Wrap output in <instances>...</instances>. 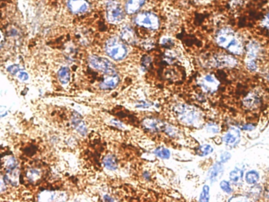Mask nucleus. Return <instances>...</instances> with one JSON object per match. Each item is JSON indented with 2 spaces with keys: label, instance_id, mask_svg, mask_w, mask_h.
Wrapping results in <instances>:
<instances>
[{
  "label": "nucleus",
  "instance_id": "nucleus-1",
  "mask_svg": "<svg viewBox=\"0 0 269 202\" xmlns=\"http://www.w3.org/2000/svg\"><path fill=\"white\" fill-rule=\"evenodd\" d=\"M216 42L219 46L226 49L232 54L239 55L243 52V46L241 41L230 28L221 29L216 36Z\"/></svg>",
  "mask_w": 269,
  "mask_h": 202
},
{
  "label": "nucleus",
  "instance_id": "nucleus-2",
  "mask_svg": "<svg viewBox=\"0 0 269 202\" xmlns=\"http://www.w3.org/2000/svg\"><path fill=\"white\" fill-rule=\"evenodd\" d=\"M175 112L178 119L187 125L195 126L202 121V113L193 106L179 104L175 106Z\"/></svg>",
  "mask_w": 269,
  "mask_h": 202
},
{
  "label": "nucleus",
  "instance_id": "nucleus-3",
  "mask_svg": "<svg viewBox=\"0 0 269 202\" xmlns=\"http://www.w3.org/2000/svg\"><path fill=\"white\" fill-rule=\"evenodd\" d=\"M105 51L110 58L115 61H123L128 54V49L123 41L117 37H112L105 43Z\"/></svg>",
  "mask_w": 269,
  "mask_h": 202
},
{
  "label": "nucleus",
  "instance_id": "nucleus-4",
  "mask_svg": "<svg viewBox=\"0 0 269 202\" xmlns=\"http://www.w3.org/2000/svg\"><path fill=\"white\" fill-rule=\"evenodd\" d=\"M107 18L112 24H119L125 18L122 5L116 0H111L106 5Z\"/></svg>",
  "mask_w": 269,
  "mask_h": 202
},
{
  "label": "nucleus",
  "instance_id": "nucleus-5",
  "mask_svg": "<svg viewBox=\"0 0 269 202\" xmlns=\"http://www.w3.org/2000/svg\"><path fill=\"white\" fill-rule=\"evenodd\" d=\"M134 22L137 25L149 29L156 30L160 26V20L154 13L144 12L139 13L134 18Z\"/></svg>",
  "mask_w": 269,
  "mask_h": 202
},
{
  "label": "nucleus",
  "instance_id": "nucleus-6",
  "mask_svg": "<svg viewBox=\"0 0 269 202\" xmlns=\"http://www.w3.org/2000/svg\"><path fill=\"white\" fill-rule=\"evenodd\" d=\"M89 62L93 69L104 72L105 74L115 73V65L107 58L93 55L89 58Z\"/></svg>",
  "mask_w": 269,
  "mask_h": 202
},
{
  "label": "nucleus",
  "instance_id": "nucleus-7",
  "mask_svg": "<svg viewBox=\"0 0 269 202\" xmlns=\"http://www.w3.org/2000/svg\"><path fill=\"white\" fill-rule=\"evenodd\" d=\"M67 200V194L62 191H45L38 195L40 202H65Z\"/></svg>",
  "mask_w": 269,
  "mask_h": 202
},
{
  "label": "nucleus",
  "instance_id": "nucleus-8",
  "mask_svg": "<svg viewBox=\"0 0 269 202\" xmlns=\"http://www.w3.org/2000/svg\"><path fill=\"white\" fill-rule=\"evenodd\" d=\"M200 87L206 93H213L219 87V83L213 75L207 74L200 79Z\"/></svg>",
  "mask_w": 269,
  "mask_h": 202
},
{
  "label": "nucleus",
  "instance_id": "nucleus-9",
  "mask_svg": "<svg viewBox=\"0 0 269 202\" xmlns=\"http://www.w3.org/2000/svg\"><path fill=\"white\" fill-rule=\"evenodd\" d=\"M213 62L214 65L218 68H226V67L232 68L238 63L235 58H233L232 56L224 54L215 56L213 58Z\"/></svg>",
  "mask_w": 269,
  "mask_h": 202
},
{
  "label": "nucleus",
  "instance_id": "nucleus-10",
  "mask_svg": "<svg viewBox=\"0 0 269 202\" xmlns=\"http://www.w3.org/2000/svg\"><path fill=\"white\" fill-rule=\"evenodd\" d=\"M144 126L148 129V130L152 131V132H158L161 131H166L167 126L165 123L158 120V119L148 118L145 119L143 121Z\"/></svg>",
  "mask_w": 269,
  "mask_h": 202
},
{
  "label": "nucleus",
  "instance_id": "nucleus-11",
  "mask_svg": "<svg viewBox=\"0 0 269 202\" xmlns=\"http://www.w3.org/2000/svg\"><path fill=\"white\" fill-rule=\"evenodd\" d=\"M68 7L74 13H85L89 9V4L86 0H69Z\"/></svg>",
  "mask_w": 269,
  "mask_h": 202
},
{
  "label": "nucleus",
  "instance_id": "nucleus-12",
  "mask_svg": "<svg viewBox=\"0 0 269 202\" xmlns=\"http://www.w3.org/2000/svg\"><path fill=\"white\" fill-rule=\"evenodd\" d=\"M119 76L116 73H112V74H108V76L104 79L100 84V87L103 90H111L114 89L117 87L119 84Z\"/></svg>",
  "mask_w": 269,
  "mask_h": 202
},
{
  "label": "nucleus",
  "instance_id": "nucleus-13",
  "mask_svg": "<svg viewBox=\"0 0 269 202\" xmlns=\"http://www.w3.org/2000/svg\"><path fill=\"white\" fill-rule=\"evenodd\" d=\"M241 138V133L238 128H231L223 136V142L229 146L237 144Z\"/></svg>",
  "mask_w": 269,
  "mask_h": 202
},
{
  "label": "nucleus",
  "instance_id": "nucleus-14",
  "mask_svg": "<svg viewBox=\"0 0 269 202\" xmlns=\"http://www.w3.org/2000/svg\"><path fill=\"white\" fill-rule=\"evenodd\" d=\"M73 126L78 131L81 135L85 136L87 133V128H86V124L84 122L82 116L79 115L78 113H75L72 116Z\"/></svg>",
  "mask_w": 269,
  "mask_h": 202
},
{
  "label": "nucleus",
  "instance_id": "nucleus-15",
  "mask_svg": "<svg viewBox=\"0 0 269 202\" xmlns=\"http://www.w3.org/2000/svg\"><path fill=\"white\" fill-rule=\"evenodd\" d=\"M223 164L220 163V162L215 163L208 171V180L212 183L217 181L218 179L220 177L221 174L223 173Z\"/></svg>",
  "mask_w": 269,
  "mask_h": 202
},
{
  "label": "nucleus",
  "instance_id": "nucleus-16",
  "mask_svg": "<svg viewBox=\"0 0 269 202\" xmlns=\"http://www.w3.org/2000/svg\"><path fill=\"white\" fill-rule=\"evenodd\" d=\"M121 37L123 41L129 44H134L137 42L134 30L130 26H124L121 31Z\"/></svg>",
  "mask_w": 269,
  "mask_h": 202
},
{
  "label": "nucleus",
  "instance_id": "nucleus-17",
  "mask_svg": "<svg viewBox=\"0 0 269 202\" xmlns=\"http://www.w3.org/2000/svg\"><path fill=\"white\" fill-rule=\"evenodd\" d=\"M145 0H129L126 4V11L129 14H134L143 6Z\"/></svg>",
  "mask_w": 269,
  "mask_h": 202
},
{
  "label": "nucleus",
  "instance_id": "nucleus-18",
  "mask_svg": "<svg viewBox=\"0 0 269 202\" xmlns=\"http://www.w3.org/2000/svg\"><path fill=\"white\" fill-rule=\"evenodd\" d=\"M1 167L5 172L13 170V169H17L18 164L16 160L13 156H6L2 158L1 160Z\"/></svg>",
  "mask_w": 269,
  "mask_h": 202
},
{
  "label": "nucleus",
  "instance_id": "nucleus-19",
  "mask_svg": "<svg viewBox=\"0 0 269 202\" xmlns=\"http://www.w3.org/2000/svg\"><path fill=\"white\" fill-rule=\"evenodd\" d=\"M260 53V46L255 42L249 43L247 46L246 60H256Z\"/></svg>",
  "mask_w": 269,
  "mask_h": 202
},
{
  "label": "nucleus",
  "instance_id": "nucleus-20",
  "mask_svg": "<svg viewBox=\"0 0 269 202\" xmlns=\"http://www.w3.org/2000/svg\"><path fill=\"white\" fill-rule=\"evenodd\" d=\"M42 176H43L42 171L38 168L30 169L26 173L27 179L30 183H38L42 178Z\"/></svg>",
  "mask_w": 269,
  "mask_h": 202
},
{
  "label": "nucleus",
  "instance_id": "nucleus-21",
  "mask_svg": "<svg viewBox=\"0 0 269 202\" xmlns=\"http://www.w3.org/2000/svg\"><path fill=\"white\" fill-rule=\"evenodd\" d=\"M58 77L63 85H67L71 80V71L67 67H62L58 72Z\"/></svg>",
  "mask_w": 269,
  "mask_h": 202
},
{
  "label": "nucleus",
  "instance_id": "nucleus-22",
  "mask_svg": "<svg viewBox=\"0 0 269 202\" xmlns=\"http://www.w3.org/2000/svg\"><path fill=\"white\" fill-rule=\"evenodd\" d=\"M104 167L108 170H116L118 169V163L116 158L113 155H108L104 158L103 161Z\"/></svg>",
  "mask_w": 269,
  "mask_h": 202
},
{
  "label": "nucleus",
  "instance_id": "nucleus-23",
  "mask_svg": "<svg viewBox=\"0 0 269 202\" xmlns=\"http://www.w3.org/2000/svg\"><path fill=\"white\" fill-rule=\"evenodd\" d=\"M259 179H260V175H259V173L256 171H249L245 174V182L248 184H250V185L256 184L259 181Z\"/></svg>",
  "mask_w": 269,
  "mask_h": 202
},
{
  "label": "nucleus",
  "instance_id": "nucleus-24",
  "mask_svg": "<svg viewBox=\"0 0 269 202\" xmlns=\"http://www.w3.org/2000/svg\"><path fill=\"white\" fill-rule=\"evenodd\" d=\"M242 176H243L242 171L239 170V169H234L229 174V178L232 183L238 184L242 178Z\"/></svg>",
  "mask_w": 269,
  "mask_h": 202
},
{
  "label": "nucleus",
  "instance_id": "nucleus-25",
  "mask_svg": "<svg viewBox=\"0 0 269 202\" xmlns=\"http://www.w3.org/2000/svg\"><path fill=\"white\" fill-rule=\"evenodd\" d=\"M154 154H156L158 158L161 159H169L171 157V152L168 149L164 148V147H158L154 151Z\"/></svg>",
  "mask_w": 269,
  "mask_h": 202
},
{
  "label": "nucleus",
  "instance_id": "nucleus-26",
  "mask_svg": "<svg viewBox=\"0 0 269 202\" xmlns=\"http://www.w3.org/2000/svg\"><path fill=\"white\" fill-rule=\"evenodd\" d=\"M213 147L212 146H210L208 144H204L199 147L198 150H197V154L200 157L208 156L209 154L213 153Z\"/></svg>",
  "mask_w": 269,
  "mask_h": 202
},
{
  "label": "nucleus",
  "instance_id": "nucleus-27",
  "mask_svg": "<svg viewBox=\"0 0 269 202\" xmlns=\"http://www.w3.org/2000/svg\"><path fill=\"white\" fill-rule=\"evenodd\" d=\"M199 201L200 202H208L209 201V187L208 185H204L203 187Z\"/></svg>",
  "mask_w": 269,
  "mask_h": 202
},
{
  "label": "nucleus",
  "instance_id": "nucleus-28",
  "mask_svg": "<svg viewBox=\"0 0 269 202\" xmlns=\"http://www.w3.org/2000/svg\"><path fill=\"white\" fill-rule=\"evenodd\" d=\"M205 129L208 131L209 133L217 134L219 133V131H220V128H219V125L215 123H208L207 124L206 127H205Z\"/></svg>",
  "mask_w": 269,
  "mask_h": 202
},
{
  "label": "nucleus",
  "instance_id": "nucleus-29",
  "mask_svg": "<svg viewBox=\"0 0 269 202\" xmlns=\"http://www.w3.org/2000/svg\"><path fill=\"white\" fill-rule=\"evenodd\" d=\"M219 187H220L221 189L223 192L226 194H231L233 192V190H232L231 187H230V183L227 182V181H221L220 184H219Z\"/></svg>",
  "mask_w": 269,
  "mask_h": 202
},
{
  "label": "nucleus",
  "instance_id": "nucleus-30",
  "mask_svg": "<svg viewBox=\"0 0 269 202\" xmlns=\"http://www.w3.org/2000/svg\"><path fill=\"white\" fill-rule=\"evenodd\" d=\"M245 65L247 69H249L250 72H256L257 70L258 66L256 60H246Z\"/></svg>",
  "mask_w": 269,
  "mask_h": 202
},
{
  "label": "nucleus",
  "instance_id": "nucleus-31",
  "mask_svg": "<svg viewBox=\"0 0 269 202\" xmlns=\"http://www.w3.org/2000/svg\"><path fill=\"white\" fill-rule=\"evenodd\" d=\"M231 158L230 153L225 152L221 154L220 158H219V162L222 164L226 163L228 162L229 160Z\"/></svg>",
  "mask_w": 269,
  "mask_h": 202
},
{
  "label": "nucleus",
  "instance_id": "nucleus-32",
  "mask_svg": "<svg viewBox=\"0 0 269 202\" xmlns=\"http://www.w3.org/2000/svg\"><path fill=\"white\" fill-rule=\"evenodd\" d=\"M20 70V67L17 65H12V66H10L9 68H8V71L13 75L16 74V73Z\"/></svg>",
  "mask_w": 269,
  "mask_h": 202
},
{
  "label": "nucleus",
  "instance_id": "nucleus-33",
  "mask_svg": "<svg viewBox=\"0 0 269 202\" xmlns=\"http://www.w3.org/2000/svg\"><path fill=\"white\" fill-rule=\"evenodd\" d=\"M19 78L21 80H23V81H26V80H28L29 76L26 72H21L19 74Z\"/></svg>",
  "mask_w": 269,
  "mask_h": 202
},
{
  "label": "nucleus",
  "instance_id": "nucleus-34",
  "mask_svg": "<svg viewBox=\"0 0 269 202\" xmlns=\"http://www.w3.org/2000/svg\"><path fill=\"white\" fill-rule=\"evenodd\" d=\"M241 128H242V130L244 131H252L254 129L255 126L253 124H248L243 125Z\"/></svg>",
  "mask_w": 269,
  "mask_h": 202
},
{
  "label": "nucleus",
  "instance_id": "nucleus-35",
  "mask_svg": "<svg viewBox=\"0 0 269 202\" xmlns=\"http://www.w3.org/2000/svg\"><path fill=\"white\" fill-rule=\"evenodd\" d=\"M8 113V109L5 106H0V117H5Z\"/></svg>",
  "mask_w": 269,
  "mask_h": 202
},
{
  "label": "nucleus",
  "instance_id": "nucleus-36",
  "mask_svg": "<svg viewBox=\"0 0 269 202\" xmlns=\"http://www.w3.org/2000/svg\"><path fill=\"white\" fill-rule=\"evenodd\" d=\"M112 124L115 125V126L118 127V128H125L124 124L123 123L120 122V121H118V120H114L112 121Z\"/></svg>",
  "mask_w": 269,
  "mask_h": 202
},
{
  "label": "nucleus",
  "instance_id": "nucleus-37",
  "mask_svg": "<svg viewBox=\"0 0 269 202\" xmlns=\"http://www.w3.org/2000/svg\"><path fill=\"white\" fill-rule=\"evenodd\" d=\"M5 190H6V184L0 179V193H2Z\"/></svg>",
  "mask_w": 269,
  "mask_h": 202
},
{
  "label": "nucleus",
  "instance_id": "nucleus-38",
  "mask_svg": "<svg viewBox=\"0 0 269 202\" xmlns=\"http://www.w3.org/2000/svg\"><path fill=\"white\" fill-rule=\"evenodd\" d=\"M4 34H3V32H1V30H0V47L3 46V44H4Z\"/></svg>",
  "mask_w": 269,
  "mask_h": 202
},
{
  "label": "nucleus",
  "instance_id": "nucleus-39",
  "mask_svg": "<svg viewBox=\"0 0 269 202\" xmlns=\"http://www.w3.org/2000/svg\"><path fill=\"white\" fill-rule=\"evenodd\" d=\"M104 200H105V201H113V199H112V198H109V197H108V195H106V196H104Z\"/></svg>",
  "mask_w": 269,
  "mask_h": 202
}]
</instances>
